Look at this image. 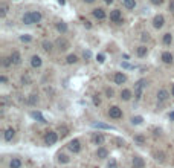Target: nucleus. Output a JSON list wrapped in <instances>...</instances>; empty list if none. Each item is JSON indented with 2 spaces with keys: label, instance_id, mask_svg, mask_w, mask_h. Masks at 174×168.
<instances>
[{
  "label": "nucleus",
  "instance_id": "obj_12",
  "mask_svg": "<svg viewBox=\"0 0 174 168\" xmlns=\"http://www.w3.org/2000/svg\"><path fill=\"white\" fill-rule=\"evenodd\" d=\"M162 61L165 63V64H173L174 63V57H173V54L171 52H168V50H165L163 54H162Z\"/></svg>",
  "mask_w": 174,
  "mask_h": 168
},
{
  "label": "nucleus",
  "instance_id": "obj_2",
  "mask_svg": "<svg viewBox=\"0 0 174 168\" xmlns=\"http://www.w3.org/2000/svg\"><path fill=\"white\" fill-rule=\"evenodd\" d=\"M145 86H147V81H145V80H139V81L134 84V98H136V99H141Z\"/></svg>",
  "mask_w": 174,
  "mask_h": 168
},
{
  "label": "nucleus",
  "instance_id": "obj_9",
  "mask_svg": "<svg viewBox=\"0 0 174 168\" xmlns=\"http://www.w3.org/2000/svg\"><path fill=\"white\" fill-rule=\"evenodd\" d=\"M131 167H133V168H144V167H145V161H144L141 156H133Z\"/></svg>",
  "mask_w": 174,
  "mask_h": 168
},
{
  "label": "nucleus",
  "instance_id": "obj_10",
  "mask_svg": "<svg viewBox=\"0 0 174 168\" xmlns=\"http://www.w3.org/2000/svg\"><path fill=\"white\" fill-rule=\"evenodd\" d=\"M9 57H11V60H12V64H14V66L22 64V55H20V52H19V50H12Z\"/></svg>",
  "mask_w": 174,
  "mask_h": 168
},
{
  "label": "nucleus",
  "instance_id": "obj_54",
  "mask_svg": "<svg viewBox=\"0 0 174 168\" xmlns=\"http://www.w3.org/2000/svg\"><path fill=\"white\" fill-rule=\"evenodd\" d=\"M84 2H86V3H93L95 0H84Z\"/></svg>",
  "mask_w": 174,
  "mask_h": 168
},
{
  "label": "nucleus",
  "instance_id": "obj_32",
  "mask_svg": "<svg viewBox=\"0 0 174 168\" xmlns=\"http://www.w3.org/2000/svg\"><path fill=\"white\" fill-rule=\"evenodd\" d=\"M76 61H78V57H76L75 54H72V55H69V57L66 58V63H67V64H75Z\"/></svg>",
  "mask_w": 174,
  "mask_h": 168
},
{
  "label": "nucleus",
  "instance_id": "obj_6",
  "mask_svg": "<svg viewBox=\"0 0 174 168\" xmlns=\"http://www.w3.org/2000/svg\"><path fill=\"white\" fill-rule=\"evenodd\" d=\"M57 141H58V135H57L55 131H48V133H46V136H45V142H46L48 145H53Z\"/></svg>",
  "mask_w": 174,
  "mask_h": 168
},
{
  "label": "nucleus",
  "instance_id": "obj_49",
  "mask_svg": "<svg viewBox=\"0 0 174 168\" xmlns=\"http://www.w3.org/2000/svg\"><path fill=\"white\" fill-rule=\"evenodd\" d=\"M0 81H2L3 84H6V83H8V78H6L5 75H2V76H0Z\"/></svg>",
  "mask_w": 174,
  "mask_h": 168
},
{
  "label": "nucleus",
  "instance_id": "obj_53",
  "mask_svg": "<svg viewBox=\"0 0 174 168\" xmlns=\"http://www.w3.org/2000/svg\"><path fill=\"white\" fill-rule=\"evenodd\" d=\"M171 96L174 98V83H173V86H171Z\"/></svg>",
  "mask_w": 174,
  "mask_h": 168
},
{
  "label": "nucleus",
  "instance_id": "obj_18",
  "mask_svg": "<svg viewBox=\"0 0 174 168\" xmlns=\"http://www.w3.org/2000/svg\"><path fill=\"white\" fill-rule=\"evenodd\" d=\"M92 141H93L96 145H102L104 144V141H105V138H104V135L96 133V135H93V136H92Z\"/></svg>",
  "mask_w": 174,
  "mask_h": 168
},
{
  "label": "nucleus",
  "instance_id": "obj_42",
  "mask_svg": "<svg viewBox=\"0 0 174 168\" xmlns=\"http://www.w3.org/2000/svg\"><path fill=\"white\" fill-rule=\"evenodd\" d=\"M93 104H95V106H100L101 104V99L98 95H93Z\"/></svg>",
  "mask_w": 174,
  "mask_h": 168
},
{
  "label": "nucleus",
  "instance_id": "obj_29",
  "mask_svg": "<svg viewBox=\"0 0 174 168\" xmlns=\"http://www.w3.org/2000/svg\"><path fill=\"white\" fill-rule=\"evenodd\" d=\"M2 66H3V67H9V66H12V60H11V57H3V58H2Z\"/></svg>",
  "mask_w": 174,
  "mask_h": 168
},
{
  "label": "nucleus",
  "instance_id": "obj_3",
  "mask_svg": "<svg viewBox=\"0 0 174 168\" xmlns=\"http://www.w3.org/2000/svg\"><path fill=\"white\" fill-rule=\"evenodd\" d=\"M110 22L112 23H116V24H121L124 22V19H122V12L119 11V9H113V11H110Z\"/></svg>",
  "mask_w": 174,
  "mask_h": 168
},
{
  "label": "nucleus",
  "instance_id": "obj_16",
  "mask_svg": "<svg viewBox=\"0 0 174 168\" xmlns=\"http://www.w3.org/2000/svg\"><path fill=\"white\" fill-rule=\"evenodd\" d=\"M15 136V130L12 128V127H9V128H6L5 130V135H3V138H5V141H12V138Z\"/></svg>",
  "mask_w": 174,
  "mask_h": 168
},
{
  "label": "nucleus",
  "instance_id": "obj_15",
  "mask_svg": "<svg viewBox=\"0 0 174 168\" xmlns=\"http://www.w3.org/2000/svg\"><path fill=\"white\" fill-rule=\"evenodd\" d=\"M41 48H43V50H45V52L50 54V52L53 50V48H55V45H53L52 41H49V40H43V43H41Z\"/></svg>",
  "mask_w": 174,
  "mask_h": 168
},
{
  "label": "nucleus",
  "instance_id": "obj_13",
  "mask_svg": "<svg viewBox=\"0 0 174 168\" xmlns=\"http://www.w3.org/2000/svg\"><path fill=\"white\" fill-rule=\"evenodd\" d=\"M41 57L40 55H32L31 57V66L34 67V69H38V67H41Z\"/></svg>",
  "mask_w": 174,
  "mask_h": 168
},
{
  "label": "nucleus",
  "instance_id": "obj_51",
  "mask_svg": "<svg viewBox=\"0 0 174 168\" xmlns=\"http://www.w3.org/2000/svg\"><path fill=\"white\" fill-rule=\"evenodd\" d=\"M115 0H104V3H107V5H112Z\"/></svg>",
  "mask_w": 174,
  "mask_h": 168
},
{
  "label": "nucleus",
  "instance_id": "obj_45",
  "mask_svg": "<svg viewBox=\"0 0 174 168\" xmlns=\"http://www.w3.org/2000/svg\"><path fill=\"white\" fill-rule=\"evenodd\" d=\"M115 141H116V144H118V147H122V145H124V139H119V138H116Z\"/></svg>",
  "mask_w": 174,
  "mask_h": 168
},
{
  "label": "nucleus",
  "instance_id": "obj_4",
  "mask_svg": "<svg viewBox=\"0 0 174 168\" xmlns=\"http://www.w3.org/2000/svg\"><path fill=\"white\" fill-rule=\"evenodd\" d=\"M108 116H110L112 119H121V118H122V110H121L118 106H112V107L108 109Z\"/></svg>",
  "mask_w": 174,
  "mask_h": 168
},
{
  "label": "nucleus",
  "instance_id": "obj_24",
  "mask_svg": "<svg viewBox=\"0 0 174 168\" xmlns=\"http://www.w3.org/2000/svg\"><path fill=\"white\" fill-rule=\"evenodd\" d=\"M131 96L133 95H131V90H130V89H124V90L121 92V99H122V101H128Z\"/></svg>",
  "mask_w": 174,
  "mask_h": 168
},
{
  "label": "nucleus",
  "instance_id": "obj_7",
  "mask_svg": "<svg viewBox=\"0 0 174 168\" xmlns=\"http://www.w3.org/2000/svg\"><path fill=\"white\" fill-rule=\"evenodd\" d=\"M92 15H93L96 20H100V22L105 20V17H107V14H105V11H104L102 8H95V9L92 11Z\"/></svg>",
  "mask_w": 174,
  "mask_h": 168
},
{
  "label": "nucleus",
  "instance_id": "obj_33",
  "mask_svg": "<svg viewBox=\"0 0 174 168\" xmlns=\"http://www.w3.org/2000/svg\"><path fill=\"white\" fill-rule=\"evenodd\" d=\"M142 121H144L142 116H133V118H131V124H133V125H139Z\"/></svg>",
  "mask_w": 174,
  "mask_h": 168
},
{
  "label": "nucleus",
  "instance_id": "obj_1",
  "mask_svg": "<svg viewBox=\"0 0 174 168\" xmlns=\"http://www.w3.org/2000/svg\"><path fill=\"white\" fill-rule=\"evenodd\" d=\"M55 48L58 49L60 52H66L67 49L70 48V43H69V40H66L64 37H60V38H57V41H55Z\"/></svg>",
  "mask_w": 174,
  "mask_h": 168
},
{
  "label": "nucleus",
  "instance_id": "obj_35",
  "mask_svg": "<svg viewBox=\"0 0 174 168\" xmlns=\"http://www.w3.org/2000/svg\"><path fill=\"white\" fill-rule=\"evenodd\" d=\"M28 102H29L31 106H35V104L38 102V98H37V95H31V96H29V99H28Z\"/></svg>",
  "mask_w": 174,
  "mask_h": 168
},
{
  "label": "nucleus",
  "instance_id": "obj_26",
  "mask_svg": "<svg viewBox=\"0 0 174 168\" xmlns=\"http://www.w3.org/2000/svg\"><path fill=\"white\" fill-rule=\"evenodd\" d=\"M32 12V20L34 23H40L41 22V12L40 11H31Z\"/></svg>",
  "mask_w": 174,
  "mask_h": 168
},
{
  "label": "nucleus",
  "instance_id": "obj_47",
  "mask_svg": "<svg viewBox=\"0 0 174 168\" xmlns=\"http://www.w3.org/2000/svg\"><path fill=\"white\" fill-rule=\"evenodd\" d=\"M96 60H98V63H104V55H102V54H98Z\"/></svg>",
  "mask_w": 174,
  "mask_h": 168
},
{
  "label": "nucleus",
  "instance_id": "obj_22",
  "mask_svg": "<svg viewBox=\"0 0 174 168\" xmlns=\"http://www.w3.org/2000/svg\"><path fill=\"white\" fill-rule=\"evenodd\" d=\"M153 157H154L156 161H160V162H163V161H165V154H163V151H157V150H154V151H153Z\"/></svg>",
  "mask_w": 174,
  "mask_h": 168
},
{
  "label": "nucleus",
  "instance_id": "obj_20",
  "mask_svg": "<svg viewBox=\"0 0 174 168\" xmlns=\"http://www.w3.org/2000/svg\"><path fill=\"white\" fill-rule=\"evenodd\" d=\"M22 22H23V24H34V20H32V12H26V14H23Z\"/></svg>",
  "mask_w": 174,
  "mask_h": 168
},
{
  "label": "nucleus",
  "instance_id": "obj_55",
  "mask_svg": "<svg viewBox=\"0 0 174 168\" xmlns=\"http://www.w3.org/2000/svg\"><path fill=\"white\" fill-rule=\"evenodd\" d=\"M170 118H171V119L174 121V112H173V113H171V115H170Z\"/></svg>",
  "mask_w": 174,
  "mask_h": 168
},
{
  "label": "nucleus",
  "instance_id": "obj_11",
  "mask_svg": "<svg viewBox=\"0 0 174 168\" xmlns=\"http://www.w3.org/2000/svg\"><path fill=\"white\" fill-rule=\"evenodd\" d=\"M67 147H69V150H70L72 153H79V150H81V144H79L78 139H72Z\"/></svg>",
  "mask_w": 174,
  "mask_h": 168
},
{
  "label": "nucleus",
  "instance_id": "obj_40",
  "mask_svg": "<svg viewBox=\"0 0 174 168\" xmlns=\"http://www.w3.org/2000/svg\"><path fill=\"white\" fill-rule=\"evenodd\" d=\"M83 57H84V60H89V58L92 57V52H90V50H84V52H83Z\"/></svg>",
  "mask_w": 174,
  "mask_h": 168
},
{
  "label": "nucleus",
  "instance_id": "obj_46",
  "mask_svg": "<svg viewBox=\"0 0 174 168\" xmlns=\"http://www.w3.org/2000/svg\"><path fill=\"white\" fill-rule=\"evenodd\" d=\"M60 131H61V135H63V136H66V135H67V128H66V127H60Z\"/></svg>",
  "mask_w": 174,
  "mask_h": 168
},
{
  "label": "nucleus",
  "instance_id": "obj_34",
  "mask_svg": "<svg viewBox=\"0 0 174 168\" xmlns=\"http://www.w3.org/2000/svg\"><path fill=\"white\" fill-rule=\"evenodd\" d=\"M58 162L60 164H67L69 162V157L66 154H58Z\"/></svg>",
  "mask_w": 174,
  "mask_h": 168
},
{
  "label": "nucleus",
  "instance_id": "obj_21",
  "mask_svg": "<svg viewBox=\"0 0 174 168\" xmlns=\"http://www.w3.org/2000/svg\"><path fill=\"white\" fill-rule=\"evenodd\" d=\"M162 41H163V45H165V46H170V45L173 43V34H171V32H167V34H163V38H162Z\"/></svg>",
  "mask_w": 174,
  "mask_h": 168
},
{
  "label": "nucleus",
  "instance_id": "obj_25",
  "mask_svg": "<svg viewBox=\"0 0 174 168\" xmlns=\"http://www.w3.org/2000/svg\"><path fill=\"white\" fill-rule=\"evenodd\" d=\"M93 127L95 128H102V130H115L112 125H107V124H102V122H95Z\"/></svg>",
  "mask_w": 174,
  "mask_h": 168
},
{
  "label": "nucleus",
  "instance_id": "obj_31",
  "mask_svg": "<svg viewBox=\"0 0 174 168\" xmlns=\"http://www.w3.org/2000/svg\"><path fill=\"white\" fill-rule=\"evenodd\" d=\"M6 14H8V5L6 3H2V6H0V17L5 19Z\"/></svg>",
  "mask_w": 174,
  "mask_h": 168
},
{
  "label": "nucleus",
  "instance_id": "obj_39",
  "mask_svg": "<svg viewBox=\"0 0 174 168\" xmlns=\"http://www.w3.org/2000/svg\"><path fill=\"white\" fill-rule=\"evenodd\" d=\"M20 40H22V41H31V40H32V37H31V35H28V34H25V35H20Z\"/></svg>",
  "mask_w": 174,
  "mask_h": 168
},
{
  "label": "nucleus",
  "instance_id": "obj_50",
  "mask_svg": "<svg viewBox=\"0 0 174 168\" xmlns=\"http://www.w3.org/2000/svg\"><path fill=\"white\" fill-rule=\"evenodd\" d=\"M22 83H23V84H28V83H29V78L23 75V76H22Z\"/></svg>",
  "mask_w": 174,
  "mask_h": 168
},
{
  "label": "nucleus",
  "instance_id": "obj_37",
  "mask_svg": "<svg viewBox=\"0 0 174 168\" xmlns=\"http://www.w3.org/2000/svg\"><path fill=\"white\" fill-rule=\"evenodd\" d=\"M107 168H118V164L115 159H110V162L107 164Z\"/></svg>",
  "mask_w": 174,
  "mask_h": 168
},
{
  "label": "nucleus",
  "instance_id": "obj_52",
  "mask_svg": "<svg viewBox=\"0 0 174 168\" xmlns=\"http://www.w3.org/2000/svg\"><path fill=\"white\" fill-rule=\"evenodd\" d=\"M57 2H58V3H60V5H61V6H63V5H64V3H66V0H57Z\"/></svg>",
  "mask_w": 174,
  "mask_h": 168
},
{
  "label": "nucleus",
  "instance_id": "obj_23",
  "mask_svg": "<svg viewBox=\"0 0 174 168\" xmlns=\"http://www.w3.org/2000/svg\"><path fill=\"white\" fill-rule=\"evenodd\" d=\"M57 31H58L60 34H66V32H67V24L64 23V22H58V23H57Z\"/></svg>",
  "mask_w": 174,
  "mask_h": 168
},
{
  "label": "nucleus",
  "instance_id": "obj_48",
  "mask_svg": "<svg viewBox=\"0 0 174 168\" xmlns=\"http://www.w3.org/2000/svg\"><path fill=\"white\" fill-rule=\"evenodd\" d=\"M122 67H125V69H134V66H131L128 63H122Z\"/></svg>",
  "mask_w": 174,
  "mask_h": 168
},
{
  "label": "nucleus",
  "instance_id": "obj_27",
  "mask_svg": "<svg viewBox=\"0 0 174 168\" xmlns=\"http://www.w3.org/2000/svg\"><path fill=\"white\" fill-rule=\"evenodd\" d=\"M31 116H32V118H35V119H38L40 122H43V124H45V122H48V121L45 119V116H43L40 112H31Z\"/></svg>",
  "mask_w": 174,
  "mask_h": 168
},
{
  "label": "nucleus",
  "instance_id": "obj_19",
  "mask_svg": "<svg viewBox=\"0 0 174 168\" xmlns=\"http://www.w3.org/2000/svg\"><path fill=\"white\" fill-rule=\"evenodd\" d=\"M96 156H98L100 159H105V157L108 156V150H107L105 147H100V148L96 150Z\"/></svg>",
  "mask_w": 174,
  "mask_h": 168
},
{
  "label": "nucleus",
  "instance_id": "obj_30",
  "mask_svg": "<svg viewBox=\"0 0 174 168\" xmlns=\"http://www.w3.org/2000/svg\"><path fill=\"white\" fill-rule=\"evenodd\" d=\"M20 167H22V161L17 159V157H14L11 161V164H9V168H20Z\"/></svg>",
  "mask_w": 174,
  "mask_h": 168
},
{
  "label": "nucleus",
  "instance_id": "obj_28",
  "mask_svg": "<svg viewBox=\"0 0 174 168\" xmlns=\"http://www.w3.org/2000/svg\"><path fill=\"white\" fill-rule=\"evenodd\" d=\"M124 6L127 9H134L136 8V0H124Z\"/></svg>",
  "mask_w": 174,
  "mask_h": 168
},
{
  "label": "nucleus",
  "instance_id": "obj_5",
  "mask_svg": "<svg viewBox=\"0 0 174 168\" xmlns=\"http://www.w3.org/2000/svg\"><path fill=\"white\" fill-rule=\"evenodd\" d=\"M163 24H165V17H163L162 14L154 15V19H153V28H154V29H162Z\"/></svg>",
  "mask_w": 174,
  "mask_h": 168
},
{
  "label": "nucleus",
  "instance_id": "obj_8",
  "mask_svg": "<svg viewBox=\"0 0 174 168\" xmlns=\"http://www.w3.org/2000/svg\"><path fill=\"white\" fill-rule=\"evenodd\" d=\"M113 81H115V84L122 86L125 81H127V75H125L124 72H115V75H113Z\"/></svg>",
  "mask_w": 174,
  "mask_h": 168
},
{
  "label": "nucleus",
  "instance_id": "obj_38",
  "mask_svg": "<svg viewBox=\"0 0 174 168\" xmlns=\"http://www.w3.org/2000/svg\"><path fill=\"white\" fill-rule=\"evenodd\" d=\"M141 40H142V41H148V40H150V34H148V32H142V34H141Z\"/></svg>",
  "mask_w": 174,
  "mask_h": 168
},
{
  "label": "nucleus",
  "instance_id": "obj_41",
  "mask_svg": "<svg viewBox=\"0 0 174 168\" xmlns=\"http://www.w3.org/2000/svg\"><path fill=\"white\" fill-rule=\"evenodd\" d=\"M134 141H136V142H139V144H144V142H145L144 136H141V135H139V136H136V138H134Z\"/></svg>",
  "mask_w": 174,
  "mask_h": 168
},
{
  "label": "nucleus",
  "instance_id": "obj_36",
  "mask_svg": "<svg viewBox=\"0 0 174 168\" xmlns=\"http://www.w3.org/2000/svg\"><path fill=\"white\" fill-rule=\"evenodd\" d=\"M105 95H107V98H113V96H115V90L110 89V87H107V89H105Z\"/></svg>",
  "mask_w": 174,
  "mask_h": 168
},
{
  "label": "nucleus",
  "instance_id": "obj_17",
  "mask_svg": "<svg viewBox=\"0 0 174 168\" xmlns=\"http://www.w3.org/2000/svg\"><path fill=\"white\" fill-rule=\"evenodd\" d=\"M136 54H138V57H139V58H144V57L148 54V48H147L145 45H141L139 48L136 49Z\"/></svg>",
  "mask_w": 174,
  "mask_h": 168
},
{
  "label": "nucleus",
  "instance_id": "obj_14",
  "mask_svg": "<svg viewBox=\"0 0 174 168\" xmlns=\"http://www.w3.org/2000/svg\"><path fill=\"white\" fill-rule=\"evenodd\" d=\"M168 98H170L168 90H165V89H160V90L157 92V101H159V102H165Z\"/></svg>",
  "mask_w": 174,
  "mask_h": 168
},
{
  "label": "nucleus",
  "instance_id": "obj_43",
  "mask_svg": "<svg viewBox=\"0 0 174 168\" xmlns=\"http://www.w3.org/2000/svg\"><path fill=\"white\" fill-rule=\"evenodd\" d=\"M150 2H151L154 6H160V5L163 3V0H150Z\"/></svg>",
  "mask_w": 174,
  "mask_h": 168
},
{
  "label": "nucleus",
  "instance_id": "obj_44",
  "mask_svg": "<svg viewBox=\"0 0 174 168\" xmlns=\"http://www.w3.org/2000/svg\"><path fill=\"white\" fill-rule=\"evenodd\" d=\"M168 8H170V11L174 12V0H170V3H168Z\"/></svg>",
  "mask_w": 174,
  "mask_h": 168
}]
</instances>
